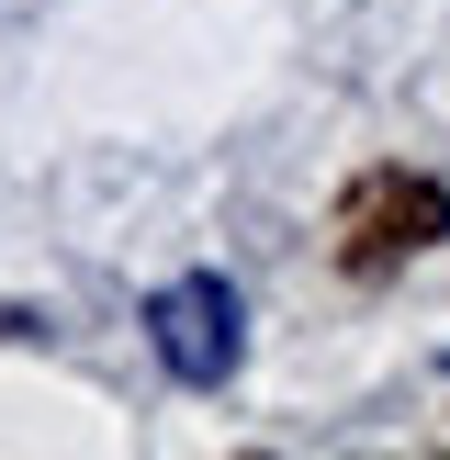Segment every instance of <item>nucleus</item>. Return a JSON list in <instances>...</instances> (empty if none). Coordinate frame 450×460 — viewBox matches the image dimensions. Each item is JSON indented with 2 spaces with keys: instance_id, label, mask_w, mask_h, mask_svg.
Listing matches in <instances>:
<instances>
[{
  "instance_id": "f03ea898",
  "label": "nucleus",
  "mask_w": 450,
  "mask_h": 460,
  "mask_svg": "<svg viewBox=\"0 0 450 460\" xmlns=\"http://www.w3.org/2000/svg\"><path fill=\"white\" fill-rule=\"evenodd\" d=\"M147 337H158V359H169V382L214 394V382L248 359V304H237L225 270H180V281L147 292Z\"/></svg>"
},
{
  "instance_id": "f257e3e1",
  "label": "nucleus",
  "mask_w": 450,
  "mask_h": 460,
  "mask_svg": "<svg viewBox=\"0 0 450 460\" xmlns=\"http://www.w3.org/2000/svg\"><path fill=\"white\" fill-rule=\"evenodd\" d=\"M439 236H450V191L428 169H360L338 191V270L349 281H382V270H405Z\"/></svg>"
}]
</instances>
